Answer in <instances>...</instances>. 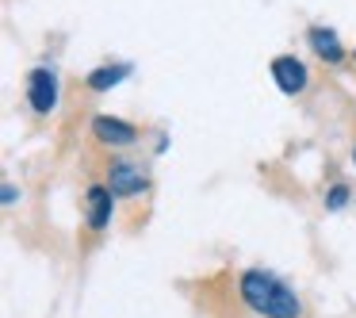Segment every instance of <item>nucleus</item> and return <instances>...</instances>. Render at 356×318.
Returning <instances> with one entry per match:
<instances>
[{
    "instance_id": "obj_1",
    "label": "nucleus",
    "mask_w": 356,
    "mask_h": 318,
    "mask_svg": "<svg viewBox=\"0 0 356 318\" xmlns=\"http://www.w3.org/2000/svg\"><path fill=\"white\" fill-rule=\"evenodd\" d=\"M241 299L264 318H299L302 315L299 295H295L284 280H276L272 272H261V269L241 276Z\"/></svg>"
},
{
    "instance_id": "obj_2",
    "label": "nucleus",
    "mask_w": 356,
    "mask_h": 318,
    "mask_svg": "<svg viewBox=\"0 0 356 318\" xmlns=\"http://www.w3.org/2000/svg\"><path fill=\"white\" fill-rule=\"evenodd\" d=\"M27 104H31L35 116H50L58 104V77L54 70H47V65H39V70L27 73Z\"/></svg>"
},
{
    "instance_id": "obj_3",
    "label": "nucleus",
    "mask_w": 356,
    "mask_h": 318,
    "mask_svg": "<svg viewBox=\"0 0 356 318\" xmlns=\"http://www.w3.org/2000/svg\"><path fill=\"white\" fill-rule=\"evenodd\" d=\"M92 134H96V142H104V146H111V150L134 146V142H138V127L123 123V119H115V116H96Z\"/></svg>"
},
{
    "instance_id": "obj_4",
    "label": "nucleus",
    "mask_w": 356,
    "mask_h": 318,
    "mask_svg": "<svg viewBox=\"0 0 356 318\" xmlns=\"http://www.w3.org/2000/svg\"><path fill=\"white\" fill-rule=\"evenodd\" d=\"M108 188L115 196H138V192H146V169H138L134 161H111L108 165Z\"/></svg>"
},
{
    "instance_id": "obj_5",
    "label": "nucleus",
    "mask_w": 356,
    "mask_h": 318,
    "mask_svg": "<svg viewBox=\"0 0 356 318\" xmlns=\"http://www.w3.org/2000/svg\"><path fill=\"white\" fill-rule=\"evenodd\" d=\"M272 77H276L280 93H287V96H295V93L307 88V70H302V62H299V58H291V54L272 58Z\"/></svg>"
},
{
    "instance_id": "obj_6",
    "label": "nucleus",
    "mask_w": 356,
    "mask_h": 318,
    "mask_svg": "<svg viewBox=\"0 0 356 318\" xmlns=\"http://www.w3.org/2000/svg\"><path fill=\"white\" fill-rule=\"evenodd\" d=\"M111 207H115V192H111L108 184H92L85 196V211H88V226L92 230H104V226L111 223Z\"/></svg>"
},
{
    "instance_id": "obj_7",
    "label": "nucleus",
    "mask_w": 356,
    "mask_h": 318,
    "mask_svg": "<svg viewBox=\"0 0 356 318\" xmlns=\"http://www.w3.org/2000/svg\"><path fill=\"white\" fill-rule=\"evenodd\" d=\"M310 47H314V54L322 58V62H330V65L345 62V47H341V39L330 31V27H310Z\"/></svg>"
},
{
    "instance_id": "obj_8",
    "label": "nucleus",
    "mask_w": 356,
    "mask_h": 318,
    "mask_svg": "<svg viewBox=\"0 0 356 318\" xmlns=\"http://www.w3.org/2000/svg\"><path fill=\"white\" fill-rule=\"evenodd\" d=\"M127 73H131V65H100V70L88 77V88H92V93H108L111 85H119V81L127 77Z\"/></svg>"
},
{
    "instance_id": "obj_9",
    "label": "nucleus",
    "mask_w": 356,
    "mask_h": 318,
    "mask_svg": "<svg viewBox=\"0 0 356 318\" xmlns=\"http://www.w3.org/2000/svg\"><path fill=\"white\" fill-rule=\"evenodd\" d=\"M345 203H348V188H345V184L330 188V196H325V207H330V211H341Z\"/></svg>"
},
{
    "instance_id": "obj_10",
    "label": "nucleus",
    "mask_w": 356,
    "mask_h": 318,
    "mask_svg": "<svg viewBox=\"0 0 356 318\" xmlns=\"http://www.w3.org/2000/svg\"><path fill=\"white\" fill-rule=\"evenodd\" d=\"M353 165H356V142H353Z\"/></svg>"
}]
</instances>
